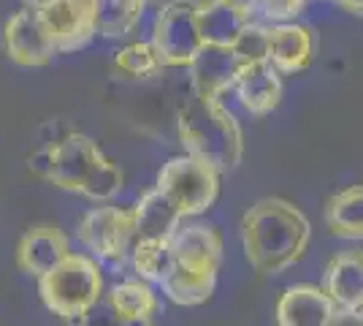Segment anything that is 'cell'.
I'll use <instances>...</instances> for the list:
<instances>
[{
    "mask_svg": "<svg viewBox=\"0 0 363 326\" xmlns=\"http://www.w3.org/2000/svg\"><path fill=\"white\" fill-rule=\"evenodd\" d=\"M315 58V36L298 22L272 25V49L269 60L279 74H301Z\"/></svg>",
    "mask_w": 363,
    "mask_h": 326,
    "instance_id": "cell-17",
    "label": "cell"
},
{
    "mask_svg": "<svg viewBox=\"0 0 363 326\" xmlns=\"http://www.w3.org/2000/svg\"><path fill=\"white\" fill-rule=\"evenodd\" d=\"M233 93L239 98L244 112L263 117L279 107L282 98V74L272 65V60L247 63L239 68L236 82H233Z\"/></svg>",
    "mask_w": 363,
    "mask_h": 326,
    "instance_id": "cell-13",
    "label": "cell"
},
{
    "mask_svg": "<svg viewBox=\"0 0 363 326\" xmlns=\"http://www.w3.org/2000/svg\"><path fill=\"white\" fill-rule=\"evenodd\" d=\"M179 141L187 156H196L212 163L220 171H233L242 163L244 156V134L233 112L217 98L203 101L193 95L177 117Z\"/></svg>",
    "mask_w": 363,
    "mask_h": 326,
    "instance_id": "cell-4",
    "label": "cell"
},
{
    "mask_svg": "<svg viewBox=\"0 0 363 326\" xmlns=\"http://www.w3.org/2000/svg\"><path fill=\"white\" fill-rule=\"evenodd\" d=\"M269 49H272V28L269 25H260L255 19L247 25V31L233 44V52H236V58H239L242 65L269 60Z\"/></svg>",
    "mask_w": 363,
    "mask_h": 326,
    "instance_id": "cell-23",
    "label": "cell"
},
{
    "mask_svg": "<svg viewBox=\"0 0 363 326\" xmlns=\"http://www.w3.org/2000/svg\"><path fill=\"white\" fill-rule=\"evenodd\" d=\"M345 11H350V14H361L363 16V0H336Z\"/></svg>",
    "mask_w": 363,
    "mask_h": 326,
    "instance_id": "cell-25",
    "label": "cell"
},
{
    "mask_svg": "<svg viewBox=\"0 0 363 326\" xmlns=\"http://www.w3.org/2000/svg\"><path fill=\"white\" fill-rule=\"evenodd\" d=\"M312 239L309 217L288 199H260L242 217V245L260 275H282L303 259Z\"/></svg>",
    "mask_w": 363,
    "mask_h": 326,
    "instance_id": "cell-1",
    "label": "cell"
},
{
    "mask_svg": "<svg viewBox=\"0 0 363 326\" xmlns=\"http://www.w3.org/2000/svg\"><path fill=\"white\" fill-rule=\"evenodd\" d=\"M114 65L120 68L122 74H128L133 79L152 77V74H157L163 68L160 55H157V49L152 47V41L150 44H128L125 49H120L114 55Z\"/></svg>",
    "mask_w": 363,
    "mask_h": 326,
    "instance_id": "cell-22",
    "label": "cell"
},
{
    "mask_svg": "<svg viewBox=\"0 0 363 326\" xmlns=\"http://www.w3.org/2000/svg\"><path fill=\"white\" fill-rule=\"evenodd\" d=\"M157 190L179 210L182 217L203 215L220 193V171L196 156L171 158L157 174Z\"/></svg>",
    "mask_w": 363,
    "mask_h": 326,
    "instance_id": "cell-6",
    "label": "cell"
},
{
    "mask_svg": "<svg viewBox=\"0 0 363 326\" xmlns=\"http://www.w3.org/2000/svg\"><path fill=\"white\" fill-rule=\"evenodd\" d=\"M38 294L65 324L84 326L90 310L104 296V272L95 259L71 253L62 264L38 278Z\"/></svg>",
    "mask_w": 363,
    "mask_h": 326,
    "instance_id": "cell-5",
    "label": "cell"
},
{
    "mask_svg": "<svg viewBox=\"0 0 363 326\" xmlns=\"http://www.w3.org/2000/svg\"><path fill=\"white\" fill-rule=\"evenodd\" d=\"M108 305L120 318V324H150L157 310V296L147 280H125L111 288Z\"/></svg>",
    "mask_w": 363,
    "mask_h": 326,
    "instance_id": "cell-19",
    "label": "cell"
},
{
    "mask_svg": "<svg viewBox=\"0 0 363 326\" xmlns=\"http://www.w3.org/2000/svg\"><path fill=\"white\" fill-rule=\"evenodd\" d=\"M152 47L157 49L163 65L190 68V63L203 49V36L198 25V0H168L155 19Z\"/></svg>",
    "mask_w": 363,
    "mask_h": 326,
    "instance_id": "cell-7",
    "label": "cell"
},
{
    "mask_svg": "<svg viewBox=\"0 0 363 326\" xmlns=\"http://www.w3.org/2000/svg\"><path fill=\"white\" fill-rule=\"evenodd\" d=\"M252 22V14L233 0H198V25L203 44L233 47Z\"/></svg>",
    "mask_w": 363,
    "mask_h": 326,
    "instance_id": "cell-16",
    "label": "cell"
},
{
    "mask_svg": "<svg viewBox=\"0 0 363 326\" xmlns=\"http://www.w3.org/2000/svg\"><path fill=\"white\" fill-rule=\"evenodd\" d=\"M133 217H136V242L171 239L174 232L182 226V220H184L179 215V210L168 202L157 188H152L150 193L133 207Z\"/></svg>",
    "mask_w": 363,
    "mask_h": 326,
    "instance_id": "cell-18",
    "label": "cell"
},
{
    "mask_svg": "<svg viewBox=\"0 0 363 326\" xmlns=\"http://www.w3.org/2000/svg\"><path fill=\"white\" fill-rule=\"evenodd\" d=\"M358 313H361V318H363V308H361V310H358Z\"/></svg>",
    "mask_w": 363,
    "mask_h": 326,
    "instance_id": "cell-26",
    "label": "cell"
},
{
    "mask_svg": "<svg viewBox=\"0 0 363 326\" xmlns=\"http://www.w3.org/2000/svg\"><path fill=\"white\" fill-rule=\"evenodd\" d=\"M220 264L223 237L214 226H179L171 237V259L157 286L174 305H203L214 294Z\"/></svg>",
    "mask_w": 363,
    "mask_h": 326,
    "instance_id": "cell-2",
    "label": "cell"
},
{
    "mask_svg": "<svg viewBox=\"0 0 363 326\" xmlns=\"http://www.w3.org/2000/svg\"><path fill=\"white\" fill-rule=\"evenodd\" d=\"M79 239L98 261L122 264L136 245V217L133 210L95 207L79 223Z\"/></svg>",
    "mask_w": 363,
    "mask_h": 326,
    "instance_id": "cell-8",
    "label": "cell"
},
{
    "mask_svg": "<svg viewBox=\"0 0 363 326\" xmlns=\"http://www.w3.org/2000/svg\"><path fill=\"white\" fill-rule=\"evenodd\" d=\"M150 0H98V36L122 38L138 25Z\"/></svg>",
    "mask_w": 363,
    "mask_h": 326,
    "instance_id": "cell-21",
    "label": "cell"
},
{
    "mask_svg": "<svg viewBox=\"0 0 363 326\" xmlns=\"http://www.w3.org/2000/svg\"><path fill=\"white\" fill-rule=\"evenodd\" d=\"M325 226L339 239H363V185L339 190L328 199Z\"/></svg>",
    "mask_w": 363,
    "mask_h": 326,
    "instance_id": "cell-20",
    "label": "cell"
},
{
    "mask_svg": "<svg viewBox=\"0 0 363 326\" xmlns=\"http://www.w3.org/2000/svg\"><path fill=\"white\" fill-rule=\"evenodd\" d=\"M71 242L68 237L52 226V223H38L22 234L19 245H16V264L25 275L41 278L49 269H55L71 256Z\"/></svg>",
    "mask_w": 363,
    "mask_h": 326,
    "instance_id": "cell-11",
    "label": "cell"
},
{
    "mask_svg": "<svg viewBox=\"0 0 363 326\" xmlns=\"http://www.w3.org/2000/svg\"><path fill=\"white\" fill-rule=\"evenodd\" d=\"M242 63L236 58L233 47H214L203 44L198 58L190 63V77H193V95L203 101H217L225 90H233V82L239 74Z\"/></svg>",
    "mask_w": 363,
    "mask_h": 326,
    "instance_id": "cell-12",
    "label": "cell"
},
{
    "mask_svg": "<svg viewBox=\"0 0 363 326\" xmlns=\"http://www.w3.org/2000/svg\"><path fill=\"white\" fill-rule=\"evenodd\" d=\"M323 291L331 296L339 310H361L363 250H345V253L333 256L323 275Z\"/></svg>",
    "mask_w": 363,
    "mask_h": 326,
    "instance_id": "cell-15",
    "label": "cell"
},
{
    "mask_svg": "<svg viewBox=\"0 0 363 326\" xmlns=\"http://www.w3.org/2000/svg\"><path fill=\"white\" fill-rule=\"evenodd\" d=\"M44 19L57 52H76L98 36V0H25Z\"/></svg>",
    "mask_w": 363,
    "mask_h": 326,
    "instance_id": "cell-9",
    "label": "cell"
},
{
    "mask_svg": "<svg viewBox=\"0 0 363 326\" xmlns=\"http://www.w3.org/2000/svg\"><path fill=\"white\" fill-rule=\"evenodd\" d=\"M328 326H363V318L358 310H336Z\"/></svg>",
    "mask_w": 363,
    "mask_h": 326,
    "instance_id": "cell-24",
    "label": "cell"
},
{
    "mask_svg": "<svg viewBox=\"0 0 363 326\" xmlns=\"http://www.w3.org/2000/svg\"><path fill=\"white\" fill-rule=\"evenodd\" d=\"M336 305L323 286L298 283L290 286L277 302V324L279 326H328L336 315Z\"/></svg>",
    "mask_w": 363,
    "mask_h": 326,
    "instance_id": "cell-14",
    "label": "cell"
},
{
    "mask_svg": "<svg viewBox=\"0 0 363 326\" xmlns=\"http://www.w3.org/2000/svg\"><path fill=\"white\" fill-rule=\"evenodd\" d=\"M3 47L6 55L25 68H38L55 60L57 44L52 33L46 31L44 19L33 11L30 6H22L3 28Z\"/></svg>",
    "mask_w": 363,
    "mask_h": 326,
    "instance_id": "cell-10",
    "label": "cell"
},
{
    "mask_svg": "<svg viewBox=\"0 0 363 326\" xmlns=\"http://www.w3.org/2000/svg\"><path fill=\"white\" fill-rule=\"evenodd\" d=\"M46 183L60 190L82 193L92 202H108L122 190V169L84 134H65L60 141L46 147Z\"/></svg>",
    "mask_w": 363,
    "mask_h": 326,
    "instance_id": "cell-3",
    "label": "cell"
}]
</instances>
